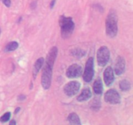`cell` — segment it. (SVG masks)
Listing matches in <instances>:
<instances>
[{"instance_id": "ba28073f", "label": "cell", "mask_w": 133, "mask_h": 125, "mask_svg": "<svg viewBox=\"0 0 133 125\" xmlns=\"http://www.w3.org/2000/svg\"><path fill=\"white\" fill-rule=\"evenodd\" d=\"M82 67L77 64H74L69 66L66 71V76L70 78H77L81 75Z\"/></svg>"}, {"instance_id": "ac0fdd59", "label": "cell", "mask_w": 133, "mask_h": 125, "mask_svg": "<svg viewBox=\"0 0 133 125\" xmlns=\"http://www.w3.org/2000/svg\"><path fill=\"white\" fill-rule=\"evenodd\" d=\"M71 54L74 56V57H83V56L85 55V52L83 49H75L74 50L71 51Z\"/></svg>"}, {"instance_id": "4fadbf2b", "label": "cell", "mask_w": 133, "mask_h": 125, "mask_svg": "<svg viewBox=\"0 0 133 125\" xmlns=\"http://www.w3.org/2000/svg\"><path fill=\"white\" fill-rule=\"evenodd\" d=\"M44 62V59L43 57H40V58H39L38 59H37V61H36L35 65H34L33 71H32V74H33L34 78H36L38 73L39 70H40V69L41 68Z\"/></svg>"}, {"instance_id": "30bf717a", "label": "cell", "mask_w": 133, "mask_h": 125, "mask_svg": "<svg viewBox=\"0 0 133 125\" xmlns=\"http://www.w3.org/2000/svg\"><path fill=\"white\" fill-rule=\"evenodd\" d=\"M104 82L107 86L110 85L114 81V75L112 68L110 66H108L104 71L103 74Z\"/></svg>"}, {"instance_id": "2e32d148", "label": "cell", "mask_w": 133, "mask_h": 125, "mask_svg": "<svg viewBox=\"0 0 133 125\" xmlns=\"http://www.w3.org/2000/svg\"><path fill=\"white\" fill-rule=\"evenodd\" d=\"M119 87L122 91H128L131 89V84H130L129 82L125 80V79H123L119 82Z\"/></svg>"}, {"instance_id": "9c48e42d", "label": "cell", "mask_w": 133, "mask_h": 125, "mask_svg": "<svg viewBox=\"0 0 133 125\" xmlns=\"http://www.w3.org/2000/svg\"><path fill=\"white\" fill-rule=\"evenodd\" d=\"M57 52H58L57 48L56 46H54L50 49L48 55H47L46 61H45L46 64L45 65L49 66L51 68H53V65H54L56 57L57 55Z\"/></svg>"}, {"instance_id": "e0dca14e", "label": "cell", "mask_w": 133, "mask_h": 125, "mask_svg": "<svg viewBox=\"0 0 133 125\" xmlns=\"http://www.w3.org/2000/svg\"><path fill=\"white\" fill-rule=\"evenodd\" d=\"M18 47V43L16 41H12L9 43L6 47H5V51L6 52H10L16 49Z\"/></svg>"}, {"instance_id": "7a4b0ae2", "label": "cell", "mask_w": 133, "mask_h": 125, "mask_svg": "<svg viewBox=\"0 0 133 125\" xmlns=\"http://www.w3.org/2000/svg\"><path fill=\"white\" fill-rule=\"evenodd\" d=\"M59 22L62 36L65 39L69 37L71 35L75 27V24L72 19L70 17H64L62 16L60 18Z\"/></svg>"}, {"instance_id": "44dd1931", "label": "cell", "mask_w": 133, "mask_h": 125, "mask_svg": "<svg viewBox=\"0 0 133 125\" xmlns=\"http://www.w3.org/2000/svg\"><path fill=\"white\" fill-rule=\"evenodd\" d=\"M25 96L24 95H20V96H18V100H19V101L25 100Z\"/></svg>"}, {"instance_id": "277c9868", "label": "cell", "mask_w": 133, "mask_h": 125, "mask_svg": "<svg viewBox=\"0 0 133 125\" xmlns=\"http://www.w3.org/2000/svg\"><path fill=\"white\" fill-rule=\"evenodd\" d=\"M52 78V68L45 65L42 74V85L44 89H48L51 86Z\"/></svg>"}, {"instance_id": "6da1fadb", "label": "cell", "mask_w": 133, "mask_h": 125, "mask_svg": "<svg viewBox=\"0 0 133 125\" xmlns=\"http://www.w3.org/2000/svg\"><path fill=\"white\" fill-rule=\"evenodd\" d=\"M106 33L109 37H114L118 33V18L114 10H111L106 20Z\"/></svg>"}, {"instance_id": "7c38bea8", "label": "cell", "mask_w": 133, "mask_h": 125, "mask_svg": "<svg viewBox=\"0 0 133 125\" xmlns=\"http://www.w3.org/2000/svg\"><path fill=\"white\" fill-rule=\"evenodd\" d=\"M92 96V92L89 88H84L81 93L78 96L77 100L79 102H84L90 98Z\"/></svg>"}, {"instance_id": "603a6c76", "label": "cell", "mask_w": 133, "mask_h": 125, "mask_svg": "<svg viewBox=\"0 0 133 125\" xmlns=\"http://www.w3.org/2000/svg\"><path fill=\"white\" fill-rule=\"evenodd\" d=\"M16 124V122L14 121V120H12V121H10V125H12V124Z\"/></svg>"}, {"instance_id": "5bb4252c", "label": "cell", "mask_w": 133, "mask_h": 125, "mask_svg": "<svg viewBox=\"0 0 133 125\" xmlns=\"http://www.w3.org/2000/svg\"><path fill=\"white\" fill-rule=\"evenodd\" d=\"M94 91L97 95H101L103 92V84L101 79L100 78L96 79L93 85Z\"/></svg>"}, {"instance_id": "3957f363", "label": "cell", "mask_w": 133, "mask_h": 125, "mask_svg": "<svg viewBox=\"0 0 133 125\" xmlns=\"http://www.w3.org/2000/svg\"><path fill=\"white\" fill-rule=\"evenodd\" d=\"M110 59V51L107 46H102L97 52V60L99 65L104 66L107 64Z\"/></svg>"}, {"instance_id": "9a60e30c", "label": "cell", "mask_w": 133, "mask_h": 125, "mask_svg": "<svg viewBox=\"0 0 133 125\" xmlns=\"http://www.w3.org/2000/svg\"><path fill=\"white\" fill-rule=\"evenodd\" d=\"M68 119L70 124H81V121L80 119H79V117L76 113H70V114L69 115Z\"/></svg>"}, {"instance_id": "7402d4cb", "label": "cell", "mask_w": 133, "mask_h": 125, "mask_svg": "<svg viewBox=\"0 0 133 125\" xmlns=\"http://www.w3.org/2000/svg\"><path fill=\"white\" fill-rule=\"evenodd\" d=\"M55 3V0H53V1H52L51 2V3H50L51 9H52V8H53V7H54Z\"/></svg>"}, {"instance_id": "cb8c5ba5", "label": "cell", "mask_w": 133, "mask_h": 125, "mask_svg": "<svg viewBox=\"0 0 133 125\" xmlns=\"http://www.w3.org/2000/svg\"><path fill=\"white\" fill-rule=\"evenodd\" d=\"M18 111H19V108H16V111H15V113H16Z\"/></svg>"}, {"instance_id": "8fae6325", "label": "cell", "mask_w": 133, "mask_h": 125, "mask_svg": "<svg viewBox=\"0 0 133 125\" xmlns=\"http://www.w3.org/2000/svg\"><path fill=\"white\" fill-rule=\"evenodd\" d=\"M125 68V61L124 58L122 57H118L117 58L115 68H114L115 73L117 75H121L124 72Z\"/></svg>"}, {"instance_id": "d6986e66", "label": "cell", "mask_w": 133, "mask_h": 125, "mask_svg": "<svg viewBox=\"0 0 133 125\" xmlns=\"http://www.w3.org/2000/svg\"><path fill=\"white\" fill-rule=\"evenodd\" d=\"M10 112H6L3 115L1 116V117L0 118V121L2 122H6L10 119Z\"/></svg>"}, {"instance_id": "8992f818", "label": "cell", "mask_w": 133, "mask_h": 125, "mask_svg": "<svg viewBox=\"0 0 133 125\" xmlns=\"http://www.w3.org/2000/svg\"><path fill=\"white\" fill-rule=\"evenodd\" d=\"M80 89V83L77 81H72L68 83L64 87V91L66 95L72 96L78 92Z\"/></svg>"}, {"instance_id": "ffe728a7", "label": "cell", "mask_w": 133, "mask_h": 125, "mask_svg": "<svg viewBox=\"0 0 133 125\" xmlns=\"http://www.w3.org/2000/svg\"><path fill=\"white\" fill-rule=\"evenodd\" d=\"M2 1L4 3V5L6 7H9L10 6V4H11L10 0H2Z\"/></svg>"}, {"instance_id": "52a82bcc", "label": "cell", "mask_w": 133, "mask_h": 125, "mask_svg": "<svg viewBox=\"0 0 133 125\" xmlns=\"http://www.w3.org/2000/svg\"><path fill=\"white\" fill-rule=\"evenodd\" d=\"M105 100L111 104H118L120 103L121 98L119 93L114 89H110L105 94Z\"/></svg>"}, {"instance_id": "5b68a950", "label": "cell", "mask_w": 133, "mask_h": 125, "mask_svg": "<svg viewBox=\"0 0 133 125\" xmlns=\"http://www.w3.org/2000/svg\"><path fill=\"white\" fill-rule=\"evenodd\" d=\"M94 74V59L92 57H90L87 61L84 70V74H83V79L86 82H90Z\"/></svg>"}]
</instances>
